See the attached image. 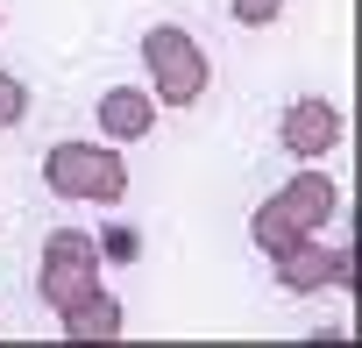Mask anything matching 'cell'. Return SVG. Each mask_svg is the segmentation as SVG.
I'll return each mask as SVG.
<instances>
[{
    "mask_svg": "<svg viewBox=\"0 0 362 348\" xmlns=\"http://www.w3.org/2000/svg\"><path fill=\"white\" fill-rule=\"evenodd\" d=\"M142 57L156 64L163 100H199V93H206V57H199V43H192L185 29H149Z\"/></svg>",
    "mask_w": 362,
    "mask_h": 348,
    "instance_id": "1",
    "label": "cell"
},
{
    "mask_svg": "<svg viewBox=\"0 0 362 348\" xmlns=\"http://www.w3.org/2000/svg\"><path fill=\"white\" fill-rule=\"evenodd\" d=\"M50 185L64 199H114L121 192V163L107 149H78V142H57L50 149Z\"/></svg>",
    "mask_w": 362,
    "mask_h": 348,
    "instance_id": "2",
    "label": "cell"
},
{
    "mask_svg": "<svg viewBox=\"0 0 362 348\" xmlns=\"http://www.w3.org/2000/svg\"><path fill=\"white\" fill-rule=\"evenodd\" d=\"M100 121H107V135H149V128H156V107H149V93L114 86V93L100 100Z\"/></svg>",
    "mask_w": 362,
    "mask_h": 348,
    "instance_id": "3",
    "label": "cell"
},
{
    "mask_svg": "<svg viewBox=\"0 0 362 348\" xmlns=\"http://www.w3.org/2000/svg\"><path fill=\"white\" fill-rule=\"evenodd\" d=\"M284 142H291L298 156L327 149V142H334V114H327L320 100H298V107H291V121H284Z\"/></svg>",
    "mask_w": 362,
    "mask_h": 348,
    "instance_id": "4",
    "label": "cell"
},
{
    "mask_svg": "<svg viewBox=\"0 0 362 348\" xmlns=\"http://www.w3.org/2000/svg\"><path fill=\"white\" fill-rule=\"evenodd\" d=\"M22 114H29V86L22 79H0V128H15Z\"/></svg>",
    "mask_w": 362,
    "mask_h": 348,
    "instance_id": "5",
    "label": "cell"
},
{
    "mask_svg": "<svg viewBox=\"0 0 362 348\" xmlns=\"http://www.w3.org/2000/svg\"><path fill=\"white\" fill-rule=\"evenodd\" d=\"M228 8H235V22H277L284 0H228Z\"/></svg>",
    "mask_w": 362,
    "mask_h": 348,
    "instance_id": "6",
    "label": "cell"
},
{
    "mask_svg": "<svg viewBox=\"0 0 362 348\" xmlns=\"http://www.w3.org/2000/svg\"><path fill=\"white\" fill-rule=\"evenodd\" d=\"M107 256L128 263V256H135V235H128V228H107Z\"/></svg>",
    "mask_w": 362,
    "mask_h": 348,
    "instance_id": "7",
    "label": "cell"
}]
</instances>
